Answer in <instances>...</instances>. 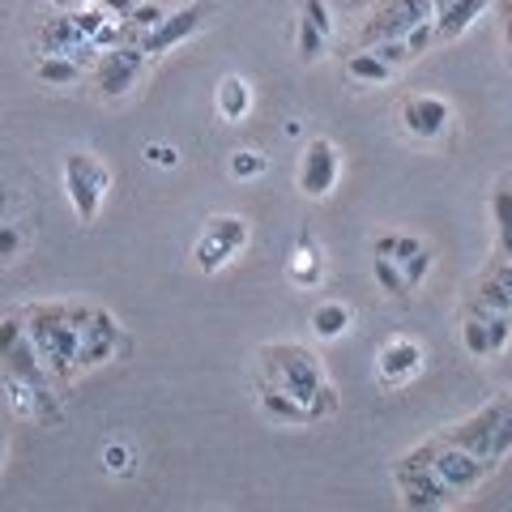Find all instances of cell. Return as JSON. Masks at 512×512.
I'll return each mask as SVG.
<instances>
[{
	"label": "cell",
	"instance_id": "44dd1931",
	"mask_svg": "<svg viewBox=\"0 0 512 512\" xmlns=\"http://www.w3.org/2000/svg\"><path fill=\"white\" fill-rule=\"evenodd\" d=\"M491 222H495V252L512 261V184L491 188Z\"/></svg>",
	"mask_w": 512,
	"mask_h": 512
},
{
	"label": "cell",
	"instance_id": "ffe728a7",
	"mask_svg": "<svg viewBox=\"0 0 512 512\" xmlns=\"http://www.w3.org/2000/svg\"><path fill=\"white\" fill-rule=\"evenodd\" d=\"M320 278H325V256H320L316 239L303 231L299 235V248L291 256V282L303 286V291H312V286H320Z\"/></svg>",
	"mask_w": 512,
	"mask_h": 512
},
{
	"label": "cell",
	"instance_id": "2e32d148",
	"mask_svg": "<svg viewBox=\"0 0 512 512\" xmlns=\"http://www.w3.org/2000/svg\"><path fill=\"white\" fill-rule=\"evenodd\" d=\"M487 5H491V0H436V5H431L436 39H444V43L461 39V35H466V30L487 13Z\"/></svg>",
	"mask_w": 512,
	"mask_h": 512
},
{
	"label": "cell",
	"instance_id": "7c38bea8",
	"mask_svg": "<svg viewBox=\"0 0 512 512\" xmlns=\"http://www.w3.org/2000/svg\"><path fill=\"white\" fill-rule=\"evenodd\" d=\"M141 64H146V52H141V43H116L107 47L99 69H94V82H99V90L107 94V99H120V94H128L137 86L141 77Z\"/></svg>",
	"mask_w": 512,
	"mask_h": 512
},
{
	"label": "cell",
	"instance_id": "8992f818",
	"mask_svg": "<svg viewBox=\"0 0 512 512\" xmlns=\"http://www.w3.org/2000/svg\"><path fill=\"white\" fill-rule=\"evenodd\" d=\"M423 444H427V457H431V466H436V474L457 495H470L491 474V466H487L483 457H474V453H466V448H457V444H444L440 436H431Z\"/></svg>",
	"mask_w": 512,
	"mask_h": 512
},
{
	"label": "cell",
	"instance_id": "f546056e",
	"mask_svg": "<svg viewBox=\"0 0 512 512\" xmlns=\"http://www.w3.org/2000/svg\"><path fill=\"white\" fill-rule=\"evenodd\" d=\"M372 52H376L380 60H389L393 69H402V64H410V60H414V52H410V43H406V39H384V43H372Z\"/></svg>",
	"mask_w": 512,
	"mask_h": 512
},
{
	"label": "cell",
	"instance_id": "1f68e13d",
	"mask_svg": "<svg viewBox=\"0 0 512 512\" xmlns=\"http://www.w3.org/2000/svg\"><path fill=\"white\" fill-rule=\"evenodd\" d=\"M512 453V410H504V419L495 423V444H491V466H500V461Z\"/></svg>",
	"mask_w": 512,
	"mask_h": 512
},
{
	"label": "cell",
	"instance_id": "d590c367",
	"mask_svg": "<svg viewBox=\"0 0 512 512\" xmlns=\"http://www.w3.org/2000/svg\"><path fill=\"white\" fill-rule=\"evenodd\" d=\"M146 163L150 167H175V163H180V150L163 146V141H150V146H146Z\"/></svg>",
	"mask_w": 512,
	"mask_h": 512
},
{
	"label": "cell",
	"instance_id": "d4e9b609",
	"mask_svg": "<svg viewBox=\"0 0 512 512\" xmlns=\"http://www.w3.org/2000/svg\"><path fill=\"white\" fill-rule=\"evenodd\" d=\"M77 77H82V69H77L73 56H43L39 60V82H47V86H69Z\"/></svg>",
	"mask_w": 512,
	"mask_h": 512
},
{
	"label": "cell",
	"instance_id": "8d00e7d4",
	"mask_svg": "<svg viewBox=\"0 0 512 512\" xmlns=\"http://www.w3.org/2000/svg\"><path fill=\"white\" fill-rule=\"evenodd\" d=\"M419 248H423V239H414V235H397V252H393V261L402 265V261H410V256L419 252Z\"/></svg>",
	"mask_w": 512,
	"mask_h": 512
},
{
	"label": "cell",
	"instance_id": "e575fe53",
	"mask_svg": "<svg viewBox=\"0 0 512 512\" xmlns=\"http://www.w3.org/2000/svg\"><path fill=\"white\" fill-rule=\"evenodd\" d=\"M18 252H22V231L0 218V261H9V256H18Z\"/></svg>",
	"mask_w": 512,
	"mask_h": 512
},
{
	"label": "cell",
	"instance_id": "5bb4252c",
	"mask_svg": "<svg viewBox=\"0 0 512 512\" xmlns=\"http://www.w3.org/2000/svg\"><path fill=\"white\" fill-rule=\"evenodd\" d=\"M419 367H423V346L410 342V338L384 342V350L376 355V376H380L384 389H402V384H410L419 376Z\"/></svg>",
	"mask_w": 512,
	"mask_h": 512
},
{
	"label": "cell",
	"instance_id": "4fadbf2b",
	"mask_svg": "<svg viewBox=\"0 0 512 512\" xmlns=\"http://www.w3.org/2000/svg\"><path fill=\"white\" fill-rule=\"evenodd\" d=\"M448 124H453V107L436 99V94H410L402 103V128L414 141H440Z\"/></svg>",
	"mask_w": 512,
	"mask_h": 512
},
{
	"label": "cell",
	"instance_id": "484cf974",
	"mask_svg": "<svg viewBox=\"0 0 512 512\" xmlns=\"http://www.w3.org/2000/svg\"><path fill=\"white\" fill-rule=\"evenodd\" d=\"M376 282H380V291L389 299H406V291H410L402 265H397L393 256H376Z\"/></svg>",
	"mask_w": 512,
	"mask_h": 512
},
{
	"label": "cell",
	"instance_id": "f1b7e54d",
	"mask_svg": "<svg viewBox=\"0 0 512 512\" xmlns=\"http://www.w3.org/2000/svg\"><path fill=\"white\" fill-rule=\"evenodd\" d=\"M431 265H436V256H431V248H427V244H423L419 252H414L410 261H402V274H406V282H410V291H419V286L427 282Z\"/></svg>",
	"mask_w": 512,
	"mask_h": 512
},
{
	"label": "cell",
	"instance_id": "ac0fdd59",
	"mask_svg": "<svg viewBox=\"0 0 512 512\" xmlns=\"http://www.w3.org/2000/svg\"><path fill=\"white\" fill-rule=\"evenodd\" d=\"M256 402H261V410H265L274 423H291V427L312 423V419H308V406H303L299 397H291L286 389H278V384H269L265 376H256Z\"/></svg>",
	"mask_w": 512,
	"mask_h": 512
},
{
	"label": "cell",
	"instance_id": "603a6c76",
	"mask_svg": "<svg viewBox=\"0 0 512 512\" xmlns=\"http://www.w3.org/2000/svg\"><path fill=\"white\" fill-rule=\"evenodd\" d=\"M346 73H350V82H359V86H380V82H389L397 69L389 60H380L372 47H359L355 56H346Z\"/></svg>",
	"mask_w": 512,
	"mask_h": 512
},
{
	"label": "cell",
	"instance_id": "52a82bcc",
	"mask_svg": "<svg viewBox=\"0 0 512 512\" xmlns=\"http://www.w3.org/2000/svg\"><path fill=\"white\" fill-rule=\"evenodd\" d=\"M214 9H218V0H192V5L167 13V18L158 22L146 39H141V52H146V56H163V52H171V47L188 43L205 26V18H210Z\"/></svg>",
	"mask_w": 512,
	"mask_h": 512
},
{
	"label": "cell",
	"instance_id": "e0dca14e",
	"mask_svg": "<svg viewBox=\"0 0 512 512\" xmlns=\"http://www.w3.org/2000/svg\"><path fill=\"white\" fill-rule=\"evenodd\" d=\"M35 47L43 56H73V52H90V39L77 30L73 13H56L35 30Z\"/></svg>",
	"mask_w": 512,
	"mask_h": 512
},
{
	"label": "cell",
	"instance_id": "5b68a950",
	"mask_svg": "<svg viewBox=\"0 0 512 512\" xmlns=\"http://www.w3.org/2000/svg\"><path fill=\"white\" fill-rule=\"evenodd\" d=\"M107 188H111V175L94 154L77 150V154L64 158V192H69V201H73V210L82 222H94Z\"/></svg>",
	"mask_w": 512,
	"mask_h": 512
},
{
	"label": "cell",
	"instance_id": "4316f807",
	"mask_svg": "<svg viewBox=\"0 0 512 512\" xmlns=\"http://www.w3.org/2000/svg\"><path fill=\"white\" fill-rule=\"evenodd\" d=\"M269 171V158L261 150H235L231 154V175L235 180H261Z\"/></svg>",
	"mask_w": 512,
	"mask_h": 512
},
{
	"label": "cell",
	"instance_id": "74e56055",
	"mask_svg": "<svg viewBox=\"0 0 512 512\" xmlns=\"http://www.w3.org/2000/svg\"><path fill=\"white\" fill-rule=\"evenodd\" d=\"M500 30H504V47L512 52V0H504V5H500Z\"/></svg>",
	"mask_w": 512,
	"mask_h": 512
},
{
	"label": "cell",
	"instance_id": "d6986e66",
	"mask_svg": "<svg viewBox=\"0 0 512 512\" xmlns=\"http://www.w3.org/2000/svg\"><path fill=\"white\" fill-rule=\"evenodd\" d=\"M214 107H218V116L227 120V124L248 120V111H252V86L244 82V77L227 73L218 82V90H214Z\"/></svg>",
	"mask_w": 512,
	"mask_h": 512
},
{
	"label": "cell",
	"instance_id": "ab89813d",
	"mask_svg": "<svg viewBox=\"0 0 512 512\" xmlns=\"http://www.w3.org/2000/svg\"><path fill=\"white\" fill-rule=\"evenodd\" d=\"M60 13H73V9H86V5H99V0H52Z\"/></svg>",
	"mask_w": 512,
	"mask_h": 512
},
{
	"label": "cell",
	"instance_id": "7a4b0ae2",
	"mask_svg": "<svg viewBox=\"0 0 512 512\" xmlns=\"http://www.w3.org/2000/svg\"><path fill=\"white\" fill-rule=\"evenodd\" d=\"M22 320L43 367L52 372L56 384H64L77 372V346H82V329L73 325L69 303H35V308L22 312Z\"/></svg>",
	"mask_w": 512,
	"mask_h": 512
},
{
	"label": "cell",
	"instance_id": "30bf717a",
	"mask_svg": "<svg viewBox=\"0 0 512 512\" xmlns=\"http://www.w3.org/2000/svg\"><path fill=\"white\" fill-rule=\"evenodd\" d=\"M338 175H342V154L338 146H333L329 137H312L308 141V150H303V163H299V192L303 197H329L333 184H338Z\"/></svg>",
	"mask_w": 512,
	"mask_h": 512
},
{
	"label": "cell",
	"instance_id": "836d02e7",
	"mask_svg": "<svg viewBox=\"0 0 512 512\" xmlns=\"http://www.w3.org/2000/svg\"><path fill=\"white\" fill-rule=\"evenodd\" d=\"M406 43H410V52H414V60H419V56L427 52V47H431V43H436V22H431V18H427V22H419V26H414V30H410V35H406Z\"/></svg>",
	"mask_w": 512,
	"mask_h": 512
},
{
	"label": "cell",
	"instance_id": "8fae6325",
	"mask_svg": "<svg viewBox=\"0 0 512 512\" xmlns=\"http://www.w3.org/2000/svg\"><path fill=\"white\" fill-rule=\"evenodd\" d=\"M504 397H495V402H487L478 414H470V419H461L457 427H444L440 431V440L444 444H457V448H466V453L474 457H483L487 466H491V444H495V423L504 419ZM495 470V466H491Z\"/></svg>",
	"mask_w": 512,
	"mask_h": 512
},
{
	"label": "cell",
	"instance_id": "f35d334b",
	"mask_svg": "<svg viewBox=\"0 0 512 512\" xmlns=\"http://www.w3.org/2000/svg\"><path fill=\"white\" fill-rule=\"evenodd\" d=\"M372 252H376V256H393V252H397V235H393V231H389V235H376Z\"/></svg>",
	"mask_w": 512,
	"mask_h": 512
},
{
	"label": "cell",
	"instance_id": "83f0119b",
	"mask_svg": "<svg viewBox=\"0 0 512 512\" xmlns=\"http://www.w3.org/2000/svg\"><path fill=\"white\" fill-rule=\"evenodd\" d=\"M325 47H329V39L320 35V30L299 13V60H303V64H312V60L325 56Z\"/></svg>",
	"mask_w": 512,
	"mask_h": 512
},
{
	"label": "cell",
	"instance_id": "277c9868",
	"mask_svg": "<svg viewBox=\"0 0 512 512\" xmlns=\"http://www.w3.org/2000/svg\"><path fill=\"white\" fill-rule=\"evenodd\" d=\"M248 218L239 214H218L205 222V231L197 239V248H192V265L201 269V274H218L222 265H231L239 252L248 244Z\"/></svg>",
	"mask_w": 512,
	"mask_h": 512
},
{
	"label": "cell",
	"instance_id": "60d3db41",
	"mask_svg": "<svg viewBox=\"0 0 512 512\" xmlns=\"http://www.w3.org/2000/svg\"><path fill=\"white\" fill-rule=\"evenodd\" d=\"M5 210H9V188H5V180H0V218H5Z\"/></svg>",
	"mask_w": 512,
	"mask_h": 512
},
{
	"label": "cell",
	"instance_id": "7bdbcfd3",
	"mask_svg": "<svg viewBox=\"0 0 512 512\" xmlns=\"http://www.w3.org/2000/svg\"><path fill=\"white\" fill-rule=\"evenodd\" d=\"M504 406H508V410H512V389H508V393H504Z\"/></svg>",
	"mask_w": 512,
	"mask_h": 512
},
{
	"label": "cell",
	"instance_id": "7402d4cb",
	"mask_svg": "<svg viewBox=\"0 0 512 512\" xmlns=\"http://www.w3.org/2000/svg\"><path fill=\"white\" fill-rule=\"evenodd\" d=\"M350 320H355V316H350L346 303L325 299V303H316V308H312V333L320 342H338L342 333L350 329Z\"/></svg>",
	"mask_w": 512,
	"mask_h": 512
},
{
	"label": "cell",
	"instance_id": "b9f144b4",
	"mask_svg": "<svg viewBox=\"0 0 512 512\" xmlns=\"http://www.w3.org/2000/svg\"><path fill=\"white\" fill-rule=\"evenodd\" d=\"M5 448H9V436H5V427H0V466H5Z\"/></svg>",
	"mask_w": 512,
	"mask_h": 512
},
{
	"label": "cell",
	"instance_id": "cb8c5ba5",
	"mask_svg": "<svg viewBox=\"0 0 512 512\" xmlns=\"http://www.w3.org/2000/svg\"><path fill=\"white\" fill-rule=\"evenodd\" d=\"M461 346H466L470 359H495L491 355V333H487L483 312H470L466 308V320H461Z\"/></svg>",
	"mask_w": 512,
	"mask_h": 512
},
{
	"label": "cell",
	"instance_id": "d6a6232c",
	"mask_svg": "<svg viewBox=\"0 0 512 512\" xmlns=\"http://www.w3.org/2000/svg\"><path fill=\"white\" fill-rule=\"evenodd\" d=\"M103 470L107 474H133V453L124 444H107L103 448Z\"/></svg>",
	"mask_w": 512,
	"mask_h": 512
},
{
	"label": "cell",
	"instance_id": "9c48e42d",
	"mask_svg": "<svg viewBox=\"0 0 512 512\" xmlns=\"http://www.w3.org/2000/svg\"><path fill=\"white\" fill-rule=\"evenodd\" d=\"M116 355H128L124 329L116 325V316H111V312L94 308V316L86 320V329H82V346H77V372H86V367H99V363L116 359Z\"/></svg>",
	"mask_w": 512,
	"mask_h": 512
},
{
	"label": "cell",
	"instance_id": "9a60e30c",
	"mask_svg": "<svg viewBox=\"0 0 512 512\" xmlns=\"http://www.w3.org/2000/svg\"><path fill=\"white\" fill-rule=\"evenodd\" d=\"M470 308H491V312H512V261L508 256L495 252L487 269L478 274V286H474V299Z\"/></svg>",
	"mask_w": 512,
	"mask_h": 512
},
{
	"label": "cell",
	"instance_id": "ba28073f",
	"mask_svg": "<svg viewBox=\"0 0 512 512\" xmlns=\"http://www.w3.org/2000/svg\"><path fill=\"white\" fill-rule=\"evenodd\" d=\"M431 5L436 0H393L389 9H380L376 18H367L359 30V47H372L384 39H406L414 26L431 18Z\"/></svg>",
	"mask_w": 512,
	"mask_h": 512
},
{
	"label": "cell",
	"instance_id": "3957f363",
	"mask_svg": "<svg viewBox=\"0 0 512 512\" xmlns=\"http://www.w3.org/2000/svg\"><path fill=\"white\" fill-rule=\"evenodd\" d=\"M393 478H397V495H402V504L414 508V512H431V508H448L453 500H461V495L444 483V478L436 474V466H431L427 457V444L410 448V453L393 466Z\"/></svg>",
	"mask_w": 512,
	"mask_h": 512
},
{
	"label": "cell",
	"instance_id": "6da1fadb",
	"mask_svg": "<svg viewBox=\"0 0 512 512\" xmlns=\"http://www.w3.org/2000/svg\"><path fill=\"white\" fill-rule=\"evenodd\" d=\"M261 376L269 384H278L291 397H299L303 406H308V419H329L333 410H338V393H333V384L325 376V367L320 359L312 355L308 346L299 342H274V346H261Z\"/></svg>",
	"mask_w": 512,
	"mask_h": 512
},
{
	"label": "cell",
	"instance_id": "4dcf8cb0",
	"mask_svg": "<svg viewBox=\"0 0 512 512\" xmlns=\"http://www.w3.org/2000/svg\"><path fill=\"white\" fill-rule=\"evenodd\" d=\"M303 18H308L325 39H333V9L325 0H303Z\"/></svg>",
	"mask_w": 512,
	"mask_h": 512
}]
</instances>
